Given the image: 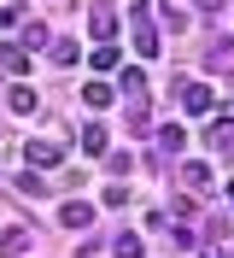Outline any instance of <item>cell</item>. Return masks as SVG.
<instances>
[{"mask_svg": "<svg viewBox=\"0 0 234 258\" xmlns=\"http://www.w3.org/2000/svg\"><path fill=\"white\" fill-rule=\"evenodd\" d=\"M176 100H182V112H187V117L211 112V88H205V82H182V88H176Z\"/></svg>", "mask_w": 234, "mask_h": 258, "instance_id": "6da1fadb", "label": "cell"}, {"mask_svg": "<svg viewBox=\"0 0 234 258\" xmlns=\"http://www.w3.org/2000/svg\"><path fill=\"white\" fill-rule=\"evenodd\" d=\"M135 47H140V59H152V53H158V35H152V24H146L140 12H135Z\"/></svg>", "mask_w": 234, "mask_h": 258, "instance_id": "7a4b0ae2", "label": "cell"}, {"mask_svg": "<svg viewBox=\"0 0 234 258\" xmlns=\"http://www.w3.org/2000/svg\"><path fill=\"white\" fill-rule=\"evenodd\" d=\"M59 223H70V229H82V223H94V211L82 206V200H70V206L59 211Z\"/></svg>", "mask_w": 234, "mask_h": 258, "instance_id": "3957f363", "label": "cell"}, {"mask_svg": "<svg viewBox=\"0 0 234 258\" xmlns=\"http://www.w3.org/2000/svg\"><path fill=\"white\" fill-rule=\"evenodd\" d=\"M24 153H30V164H59V147L53 141H30Z\"/></svg>", "mask_w": 234, "mask_h": 258, "instance_id": "277c9868", "label": "cell"}, {"mask_svg": "<svg viewBox=\"0 0 234 258\" xmlns=\"http://www.w3.org/2000/svg\"><path fill=\"white\" fill-rule=\"evenodd\" d=\"M82 100H88L94 112H106V106H111V88H106V82H88V88H82Z\"/></svg>", "mask_w": 234, "mask_h": 258, "instance_id": "5b68a950", "label": "cell"}, {"mask_svg": "<svg viewBox=\"0 0 234 258\" xmlns=\"http://www.w3.org/2000/svg\"><path fill=\"white\" fill-rule=\"evenodd\" d=\"M88 24H94V35H111V24H117V18H111V6H94Z\"/></svg>", "mask_w": 234, "mask_h": 258, "instance_id": "8992f818", "label": "cell"}, {"mask_svg": "<svg viewBox=\"0 0 234 258\" xmlns=\"http://www.w3.org/2000/svg\"><path fill=\"white\" fill-rule=\"evenodd\" d=\"M12 112H35V88H12Z\"/></svg>", "mask_w": 234, "mask_h": 258, "instance_id": "52a82bcc", "label": "cell"}, {"mask_svg": "<svg viewBox=\"0 0 234 258\" xmlns=\"http://www.w3.org/2000/svg\"><path fill=\"white\" fill-rule=\"evenodd\" d=\"M117 258H140V235H117Z\"/></svg>", "mask_w": 234, "mask_h": 258, "instance_id": "ba28073f", "label": "cell"}, {"mask_svg": "<svg viewBox=\"0 0 234 258\" xmlns=\"http://www.w3.org/2000/svg\"><path fill=\"white\" fill-rule=\"evenodd\" d=\"M82 147L88 153H106V129H82Z\"/></svg>", "mask_w": 234, "mask_h": 258, "instance_id": "9c48e42d", "label": "cell"}, {"mask_svg": "<svg viewBox=\"0 0 234 258\" xmlns=\"http://www.w3.org/2000/svg\"><path fill=\"white\" fill-rule=\"evenodd\" d=\"M182 176L193 182V188H199V182H211V164H199V159H193V164H187V170H182Z\"/></svg>", "mask_w": 234, "mask_h": 258, "instance_id": "30bf717a", "label": "cell"}, {"mask_svg": "<svg viewBox=\"0 0 234 258\" xmlns=\"http://www.w3.org/2000/svg\"><path fill=\"white\" fill-rule=\"evenodd\" d=\"M76 59V41H53V64H70Z\"/></svg>", "mask_w": 234, "mask_h": 258, "instance_id": "8fae6325", "label": "cell"}]
</instances>
